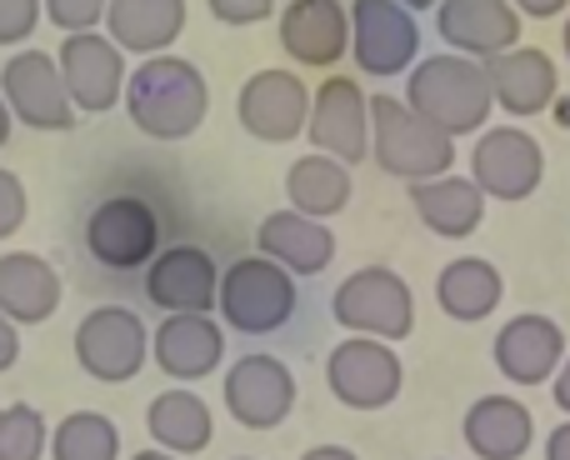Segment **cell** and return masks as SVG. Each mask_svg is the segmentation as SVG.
<instances>
[{
    "mask_svg": "<svg viewBox=\"0 0 570 460\" xmlns=\"http://www.w3.org/2000/svg\"><path fill=\"white\" fill-rule=\"evenodd\" d=\"M566 6H570V0H515V10H521V16H531V20H551V16H561Z\"/></svg>",
    "mask_w": 570,
    "mask_h": 460,
    "instance_id": "8d00e7d4",
    "label": "cell"
},
{
    "mask_svg": "<svg viewBox=\"0 0 570 460\" xmlns=\"http://www.w3.org/2000/svg\"><path fill=\"white\" fill-rule=\"evenodd\" d=\"M26 211H30V200H26V186H20V176L0 166V241L26 226Z\"/></svg>",
    "mask_w": 570,
    "mask_h": 460,
    "instance_id": "836d02e7",
    "label": "cell"
},
{
    "mask_svg": "<svg viewBox=\"0 0 570 460\" xmlns=\"http://www.w3.org/2000/svg\"><path fill=\"white\" fill-rule=\"evenodd\" d=\"M16 361H20V325L0 311V371H10Z\"/></svg>",
    "mask_w": 570,
    "mask_h": 460,
    "instance_id": "d590c367",
    "label": "cell"
},
{
    "mask_svg": "<svg viewBox=\"0 0 570 460\" xmlns=\"http://www.w3.org/2000/svg\"><path fill=\"white\" fill-rule=\"evenodd\" d=\"M295 405V375L281 355L250 351L226 371V411L246 431H276Z\"/></svg>",
    "mask_w": 570,
    "mask_h": 460,
    "instance_id": "5bb4252c",
    "label": "cell"
},
{
    "mask_svg": "<svg viewBox=\"0 0 570 460\" xmlns=\"http://www.w3.org/2000/svg\"><path fill=\"white\" fill-rule=\"evenodd\" d=\"M220 321L240 335H271L295 315V275L271 255L230 261L220 275Z\"/></svg>",
    "mask_w": 570,
    "mask_h": 460,
    "instance_id": "5b68a950",
    "label": "cell"
},
{
    "mask_svg": "<svg viewBox=\"0 0 570 460\" xmlns=\"http://www.w3.org/2000/svg\"><path fill=\"white\" fill-rule=\"evenodd\" d=\"M521 10L515 0H441L435 6V36L451 50L475 60H495L521 46Z\"/></svg>",
    "mask_w": 570,
    "mask_h": 460,
    "instance_id": "e0dca14e",
    "label": "cell"
},
{
    "mask_svg": "<svg viewBox=\"0 0 570 460\" xmlns=\"http://www.w3.org/2000/svg\"><path fill=\"white\" fill-rule=\"evenodd\" d=\"M281 46L295 66H335L351 50V10L341 0H291L281 10Z\"/></svg>",
    "mask_w": 570,
    "mask_h": 460,
    "instance_id": "44dd1931",
    "label": "cell"
},
{
    "mask_svg": "<svg viewBox=\"0 0 570 460\" xmlns=\"http://www.w3.org/2000/svg\"><path fill=\"white\" fill-rule=\"evenodd\" d=\"M150 361L170 381H206L226 361V331H220V321H210L200 311H176L150 335Z\"/></svg>",
    "mask_w": 570,
    "mask_h": 460,
    "instance_id": "d6986e66",
    "label": "cell"
},
{
    "mask_svg": "<svg viewBox=\"0 0 570 460\" xmlns=\"http://www.w3.org/2000/svg\"><path fill=\"white\" fill-rule=\"evenodd\" d=\"M126 110L150 140H186L210 110V86L200 66L180 56H146L126 80Z\"/></svg>",
    "mask_w": 570,
    "mask_h": 460,
    "instance_id": "7a4b0ae2",
    "label": "cell"
},
{
    "mask_svg": "<svg viewBox=\"0 0 570 460\" xmlns=\"http://www.w3.org/2000/svg\"><path fill=\"white\" fill-rule=\"evenodd\" d=\"M146 431L160 451L200 456L210 446V435H216V421H210V405L196 391H160L146 411Z\"/></svg>",
    "mask_w": 570,
    "mask_h": 460,
    "instance_id": "83f0119b",
    "label": "cell"
},
{
    "mask_svg": "<svg viewBox=\"0 0 570 460\" xmlns=\"http://www.w3.org/2000/svg\"><path fill=\"white\" fill-rule=\"evenodd\" d=\"M130 460H180V456H170V451H140V456H130Z\"/></svg>",
    "mask_w": 570,
    "mask_h": 460,
    "instance_id": "7bdbcfd3",
    "label": "cell"
},
{
    "mask_svg": "<svg viewBox=\"0 0 570 460\" xmlns=\"http://www.w3.org/2000/svg\"><path fill=\"white\" fill-rule=\"evenodd\" d=\"M116 456H120V431L100 411H70L50 431V460H116Z\"/></svg>",
    "mask_w": 570,
    "mask_h": 460,
    "instance_id": "f546056e",
    "label": "cell"
},
{
    "mask_svg": "<svg viewBox=\"0 0 570 460\" xmlns=\"http://www.w3.org/2000/svg\"><path fill=\"white\" fill-rule=\"evenodd\" d=\"M401 6H411V10H431V6H441V0H401Z\"/></svg>",
    "mask_w": 570,
    "mask_h": 460,
    "instance_id": "ee69618b",
    "label": "cell"
},
{
    "mask_svg": "<svg viewBox=\"0 0 570 460\" xmlns=\"http://www.w3.org/2000/svg\"><path fill=\"white\" fill-rule=\"evenodd\" d=\"M106 30L120 50L166 56L186 30V0H110Z\"/></svg>",
    "mask_w": 570,
    "mask_h": 460,
    "instance_id": "484cf974",
    "label": "cell"
},
{
    "mask_svg": "<svg viewBox=\"0 0 570 460\" xmlns=\"http://www.w3.org/2000/svg\"><path fill=\"white\" fill-rule=\"evenodd\" d=\"M60 70H66V86L76 110H110L116 100H126V50L106 36V30H76V36L60 40Z\"/></svg>",
    "mask_w": 570,
    "mask_h": 460,
    "instance_id": "9a60e30c",
    "label": "cell"
},
{
    "mask_svg": "<svg viewBox=\"0 0 570 460\" xmlns=\"http://www.w3.org/2000/svg\"><path fill=\"white\" fill-rule=\"evenodd\" d=\"M301 460H361V456L345 451V446H315V451H305Z\"/></svg>",
    "mask_w": 570,
    "mask_h": 460,
    "instance_id": "ab89813d",
    "label": "cell"
},
{
    "mask_svg": "<svg viewBox=\"0 0 570 460\" xmlns=\"http://www.w3.org/2000/svg\"><path fill=\"white\" fill-rule=\"evenodd\" d=\"M236 120L266 146H285L311 126V90L295 70H256L236 96Z\"/></svg>",
    "mask_w": 570,
    "mask_h": 460,
    "instance_id": "4fadbf2b",
    "label": "cell"
},
{
    "mask_svg": "<svg viewBox=\"0 0 570 460\" xmlns=\"http://www.w3.org/2000/svg\"><path fill=\"white\" fill-rule=\"evenodd\" d=\"M86 251L106 271H136L160 255V216L140 196H106L86 221Z\"/></svg>",
    "mask_w": 570,
    "mask_h": 460,
    "instance_id": "8fae6325",
    "label": "cell"
},
{
    "mask_svg": "<svg viewBox=\"0 0 570 460\" xmlns=\"http://www.w3.org/2000/svg\"><path fill=\"white\" fill-rule=\"evenodd\" d=\"M485 190L475 186V176H435V180H415L411 186V206L425 221V231L445 235V241H465L481 231L485 221Z\"/></svg>",
    "mask_w": 570,
    "mask_h": 460,
    "instance_id": "cb8c5ba5",
    "label": "cell"
},
{
    "mask_svg": "<svg viewBox=\"0 0 570 460\" xmlns=\"http://www.w3.org/2000/svg\"><path fill=\"white\" fill-rule=\"evenodd\" d=\"M485 70H491L495 110H505L511 120L541 116V110H551L561 100V70L541 46H515L505 56L485 60Z\"/></svg>",
    "mask_w": 570,
    "mask_h": 460,
    "instance_id": "ffe728a7",
    "label": "cell"
},
{
    "mask_svg": "<svg viewBox=\"0 0 570 460\" xmlns=\"http://www.w3.org/2000/svg\"><path fill=\"white\" fill-rule=\"evenodd\" d=\"M311 146L345 166L371 156V96L355 76H325L311 96Z\"/></svg>",
    "mask_w": 570,
    "mask_h": 460,
    "instance_id": "7c38bea8",
    "label": "cell"
},
{
    "mask_svg": "<svg viewBox=\"0 0 570 460\" xmlns=\"http://www.w3.org/2000/svg\"><path fill=\"white\" fill-rule=\"evenodd\" d=\"M556 120H561V126H570V96L556 100Z\"/></svg>",
    "mask_w": 570,
    "mask_h": 460,
    "instance_id": "b9f144b4",
    "label": "cell"
},
{
    "mask_svg": "<svg viewBox=\"0 0 570 460\" xmlns=\"http://www.w3.org/2000/svg\"><path fill=\"white\" fill-rule=\"evenodd\" d=\"M561 46H566V60H570V20H566V30H561Z\"/></svg>",
    "mask_w": 570,
    "mask_h": 460,
    "instance_id": "f6af8a7d",
    "label": "cell"
},
{
    "mask_svg": "<svg viewBox=\"0 0 570 460\" xmlns=\"http://www.w3.org/2000/svg\"><path fill=\"white\" fill-rule=\"evenodd\" d=\"M405 100L445 136H481L495 110L491 70L475 56L441 50V56H425L405 70Z\"/></svg>",
    "mask_w": 570,
    "mask_h": 460,
    "instance_id": "6da1fadb",
    "label": "cell"
},
{
    "mask_svg": "<svg viewBox=\"0 0 570 460\" xmlns=\"http://www.w3.org/2000/svg\"><path fill=\"white\" fill-rule=\"evenodd\" d=\"M150 355V331L126 305H96L76 325V365L100 385L136 381Z\"/></svg>",
    "mask_w": 570,
    "mask_h": 460,
    "instance_id": "8992f818",
    "label": "cell"
},
{
    "mask_svg": "<svg viewBox=\"0 0 570 460\" xmlns=\"http://www.w3.org/2000/svg\"><path fill=\"white\" fill-rule=\"evenodd\" d=\"M220 265L210 261L200 245H170V251H160L156 261H150L146 271V295L150 305H160V311H216L220 305Z\"/></svg>",
    "mask_w": 570,
    "mask_h": 460,
    "instance_id": "ac0fdd59",
    "label": "cell"
},
{
    "mask_svg": "<svg viewBox=\"0 0 570 460\" xmlns=\"http://www.w3.org/2000/svg\"><path fill=\"white\" fill-rule=\"evenodd\" d=\"M551 395H556V405L570 415V355H566V365L556 371V381H551Z\"/></svg>",
    "mask_w": 570,
    "mask_h": 460,
    "instance_id": "f35d334b",
    "label": "cell"
},
{
    "mask_svg": "<svg viewBox=\"0 0 570 460\" xmlns=\"http://www.w3.org/2000/svg\"><path fill=\"white\" fill-rule=\"evenodd\" d=\"M46 16L66 36H76V30H96L110 16V0H46Z\"/></svg>",
    "mask_w": 570,
    "mask_h": 460,
    "instance_id": "1f68e13d",
    "label": "cell"
},
{
    "mask_svg": "<svg viewBox=\"0 0 570 460\" xmlns=\"http://www.w3.org/2000/svg\"><path fill=\"white\" fill-rule=\"evenodd\" d=\"M351 50L365 76H401L421 56L415 10L401 0H351Z\"/></svg>",
    "mask_w": 570,
    "mask_h": 460,
    "instance_id": "30bf717a",
    "label": "cell"
},
{
    "mask_svg": "<svg viewBox=\"0 0 570 460\" xmlns=\"http://www.w3.org/2000/svg\"><path fill=\"white\" fill-rule=\"evenodd\" d=\"M351 166L335 156H321V150H311V156L291 160V170H285V196H291V206L301 211V216H341L345 206H351Z\"/></svg>",
    "mask_w": 570,
    "mask_h": 460,
    "instance_id": "f1b7e54d",
    "label": "cell"
},
{
    "mask_svg": "<svg viewBox=\"0 0 570 460\" xmlns=\"http://www.w3.org/2000/svg\"><path fill=\"white\" fill-rule=\"evenodd\" d=\"M10 120H16V110H10V100L0 96V146L10 140Z\"/></svg>",
    "mask_w": 570,
    "mask_h": 460,
    "instance_id": "60d3db41",
    "label": "cell"
},
{
    "mask_svg": "<svg viewBox=\"0 0 570 460\" xmlns=\"http://www.w3.org/2000/svg\"><path fill=\"white\" fill-rule=\"evenodd\" d=\"M0 311L16 325H40L60 311V275L30 251L0 255Z\"/></svg>",
    "mask_w": 570,
    "mask_h": 460,
    "instance_id": "d4e9b609",
    "label": "cell"
},
{
    "mask_svg": "<svg viewBox=\"0 0 570 460\" xmlns=\"http://www.w3.org/2000/svg\"><path fill=\"white\" fill-rule=\"evenodd\" d=\"M240 460H250V456H240Z\"/></svg>",
    "mask_w": 570,
    "mask_h": 460,
    "instance_id": "bcb514c9",
    "label": "cell"
},
{
    "mask_svg": "<svg viewBox=\"0 0 570 460\" xmlns=\"http://www.w3.org/2000/svg\"><path fill=\"white\" fill-rule=\"evenodd\" d=\"M0 96L10 100L16 120H26L30 130H70L76 126V100H70L60 56L16 50V56L6 60V70H0Z\"/></svg>",
    "mask_w": 570,
    "mask_h": 460,
    "instance_id": "9c48e42d",
    "label": "cell"
},
{
    "mask_svg": "<svg viewBox=\"0 0 570 460\" xmlns=\"http://www.w3.org/2000/svg\"><path fill=\"white\" fill-rule=\"evenodd\" d=\"M371 156L385 176L395 180H435L451 176L455 166V136L421 116L411 100L371 96Z\"/></svg>",
    "mask_w": 570,
    "mask_h": 460,
    "instance_id": "3957f363",
    "label": "cell"
},
{
    "mask_svg": "<svg viewBox=\"0 0 570 460\" xmlns=\"http://www.w3.org/2000/svg\"><path fill=\"white\" fill-rule=\"evenodd\" d=\"M46 0H0V46H20L36 30Z\"/></svg>",
    "mask_w": 570,
    "mask_h": 460,
    "instance_id": "d6a6232c",
    "label": "cell"
},
{
    "mask_svg": "<svg viewBox=\"0 0 570 460\" xmlns=\"http://www.w3.org/2000/svg\"><path fill=\"white\" fill-rule=\"evenodd\" d=\"M546 460H570V415L546 435Z\"/></svg>",
    "mask_w": 570,
    "mask_h": 460,
    "instance_id": "74e56055",
    "label": "cell"
},
{
    "mask_svg": "<svg viewBox=\"0 0 570 460\" xmlns=\"http://www.w3.org/2000/svg\"><path fill=\"white\" fill-rule=\"evenodd\" d=\"M325 381H331L335 401L351 411H385L401 395V355L391 351V341L375 335H345L325 361Z\"/></svg>",
    "mask_w": 570,
    "mask_h": 460,
    "instance_id": "ba28073f",
    "label": "cell"
},
{
    "mask_svg": "<svg viewBox=\"0 0 570 460\" xmlns=\"http://www.w3.org/2000/svg\"><path fill=\"white\" fill-rule=\"evenodd\" d=\"M461 435L475 460H521L535 441V415L515 395H481L465 411Z\"/></svg>",
    "mask_w": 570,
    "mask_h": 460,
    "instance_id": "7402d4cb",
    "label": "cell"
},
{
    "mask_svg": "<svg viewBox=\"0 0 570 460\" xmlns=\"http://www.w3.org/2000/svg\"><path fill=\"white\" fill-rule=\"evenodd\" d=\"M491 355H495V371L511 385H551L556 371L566 365L570 345H566L561 321H551L541 311H525V315H511L495 331Z\"/></svg>",
    "mask_w": 570,
    "mask_h": 460,
    "instance_id": "2e32d148",
    "label": "cell"
},
{
    "mask_svg": "<svg viewBox=\"0 0 570 460\" xmlns=\"http://www.w3.org/2000/svg\"><path fill=\"white\" fill-rule=\"evenodd\" d=\"M256 245H261V255H271L291 275H321L335 261V235L325 231V221L301 216L295 206L271 211L256 231Z\"/></svg>",
    "mask_w": 570,
    "mask_h": 460,
    "instance_id": "603a6c76",
    "label": "cell"
},
{
    "mask_svg": "<svg viewBox=\"0 0 570 460\" xmlns=\"http://www.w3.org/2000/svg\"><path fill=\"white\" fill-rule=\"evenodd\" d=\"M501 295H505V281L485 255H455V261L435 275V301L461 325L485 321V315L501 305Z\"/></svg>",
    "mask_w": 570,
    "mask_h": 460,
    "instance_id": "4316f807",
    "label": "cell"
},
{
    "mask_svg": "<svg viewBox=\"0 0 570 460\" xmlns=\"http://www.w3.org/2000/svg\"><path fill=\"white\" fill-rule=\"evenodd\" d=\"M331 315L351 335H375V341L395 345L415 331V295L405 275H395L391 265H365V271H351L335 285Z\"/></svg>",
    "mask_w": 570,
    "mask_h": 460,
    "instance_id": "277c9868",
    "label": "cell"
},
{
    "mask_svg": "<svg viewBox=\"0 0 570 460\" xmlns=\"http://www.w3.org/2000/svg\"><path fill=\"white\" fill-rule=\"evenodd\" d=\"M471 176L491 200H531L546 180V150L531 130L521 126H491L471 146Z\"/></svg>",
    "mask_w": 570,
    "mask_h": 460,
    "instance_id": "52a82bcc",
    "label": "cell"
},
{
    "mask_svg": "<svg viewBox=\"0 0 570 460\" xmlns=\"http://www.w3.org/2000/svg\"><path fill=\"white\" fill-rule=\"evenodd\" d=\"M206 6L220 26H261V20H271L276 0H206Z\"/></svg>",
    "mask_w": 570,
    "mask_h": 460,
    "instance_id": "e575fe53",
    "label": "cell"
},
{
    "mask_svg": "<svg viewBox=\"0 0 570 460\" xmlns=\"http://www.w3.org/2000/svg\"><path fill=\"white\" fill-rule=\"evenodd\" d=\"M50 451L46 415L36 405H0V460H40Z\"/></svg>",
    "mask_w": 570,
    "mask_h": 460,
    "instance_id": "4dcf8cb0",
    "label": "cell"
}]
</instances>
